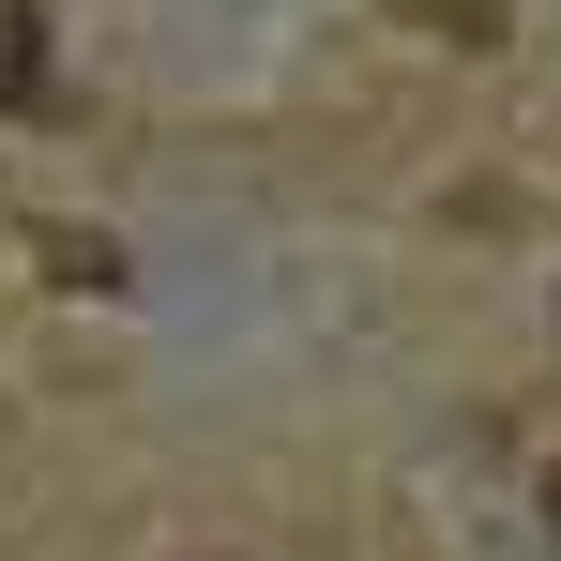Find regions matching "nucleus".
Instances as JSON below:
<instances>
[{
  "mask_svg": "<svg viewBox=\"0 0 561 561\" xmlns=\"http://www.w3.org/2000/svg\"><path fill=\"white\" fill-rule=\"evenodd\" d=\"M547 531H561V470H547Z\"/></svg>",
  "mask_w": 561,
  "mask_h": 561,
  "instance_id": "obj_1",
  "label": "nucleus"
}]
</instances>
